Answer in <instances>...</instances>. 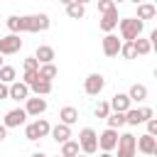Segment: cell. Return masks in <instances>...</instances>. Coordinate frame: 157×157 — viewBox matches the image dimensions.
I'll use <instances>...</instances> for the list:
<instances>
[{"instance_id": "cell-24", "label": "cell", "mask_w": 157, "mask_h": 157, "mask_svg": "<svg viewBox=\"0 0 157 157\" xmlns=\"http://www.w3.org/2000/svg\"><path fill=\"white\" fill-rule=\"evenodd\" d=\"M37 74H39V78H42V81H49V83H52V78H56V74H59V69H56L54 64H42Z\"/></svg>"}, {"instance_id": "cell-23", "label": "cell", "mask_w": 157, "mask_h": 157, "mask_svg": "<svg viewBox=\"0 0 157 157\" xmlns=\"http://www.w3.org/2000/svg\"><path fill=\"white\" fill-rule=\"evenodd\" d=\"M17 81V69L15 66H2L0 69V83H5V86H10V83H15Z\"/></svg>"}, {"instance_id": "cell-4", "label": "cell", "mask_w": 157, "mask_h": 157, "mask_svg": "<svg viewBox=\"0 0 157 157\" xmlns=\"http://www.w3.org/2000/svg\"><path fill=\"white\" fill-rule=\"evenodd\" d=\"M115 150H118V155H113V157H135V135H130V132H123V135H118V145H115Z\"/></svg>"}, {"instance_id": "cell-18", "label": "cell", "mask_w": 157, "mask_h": 157, "mask_svg": "<svg viewBox=\"0 0 157 157\" xmlns=\"http://www.w3.org/2000/svg\"><path fill=\"white\" fill-rule=\"evenodd\" d=\"M34 59L39 61V66H42V64H54V47H49V44H39L37 52H34Z\"/></svg>"}, {"instance_id": "cell-42", "label": "cell", "mask_w": 157, "mask_h": 157, "mask_svg": "<svg viewBox=\"0 0 157 157\" xmlns=\"http://www.w3.org/2000/svg\"><path fill=\"white\" fill-rule=\"evenodd\" d=\"M54 157H59V155H54Z\"/></svg>"}, {"instance_id": "cell-39", "label": "cell", "mask_w": 157, "mask_h": 157, "mask_svg": "<svg viewBox=\"0 0 157 157\" xmlns=\"http://www.w3.org/2000/svg\"><path fill=\"white\" fill-rule=\"evenodd\" d=\"M98 157H113V152H101Z\"/></svg>"}, {"instance_id": "cell-43", "label": "cell", "mask_w": 157, "mask_h": 157, "mask_svg": "<svg viewBox=\"0 0 157 157\" xmlns=\"http://www.w3.org/2000/svg\"><path fill=\"white\" fill-rule=\"evenodd\" d=\"M0 20H2V17H0Z\"/></svg>"}, {"instance_id": "cell-32", "label": "cell", "mask_w": 157, "mask_h": 157, "mask_svg": "<svg viewBox=\"0 0 157 157\" xmlns=\"http://www.w3.org/2000/svg\"><path fill=\"white\" fill-rule=\"evenodd\" d=\"M118 5L113 2V0H98V12L101 15H105V12H110V10H115Z\"/></svg>"}, {"instance_id": "cell-27", "label": "cell", "mask_w": 157, "mask_h": 157, "mask_svg": "<svg viewBox=\"0 0 157 157\" xmlns=\"http://www.w3.org/2000/svg\"><path fill=\"white\" fill-rule=\"evenodd\" d=\"M132 47H135V56H147V54L152 52L150 42H147V39H142V37H137V39L132 42Z\"/></svg>"}, {"instance_id": "cell-28", "label": "cell", "mask_w": 157, "mask_h": 157, "mask_svg": "<svg viewBox=\"0 0 157 157\" xmlns=\"http://www.w3.org/2000/svg\"><path fill=\"white\" fill-rule=\"evenodd\" d=\"M105 123H108L110 130H118V128L125 125V113H110V115L105 118Z\"/></svg>"}, {"instance_id": "cell-15", "label": "cell", "mask_w": 157, "mask_h": 157, "mask_svg": "<svg viewBox=\"0 0 157 157\" xmlns=\"http://www.w3.org/2000/svg\"><path fill=\"white\" fill-rule=\"evenodd\" d=\"M7 98L10 101H27L29 98V88L22 83V81H15V83H10V93H7Z\"/></svg>"}, {"instance_id": "cell-21", "label": "cell", "mask_w": 157, "mask_h": 157, "mask_svg": "<svg viewBox=\"0 0 157 157\" xmlns=\"http://www.w3.org/2000/svg\"><path fill=\"white\" fill-rule=\"evenodd\" d=\"M27 88H29V93H34V96H39V98H44V96L52 93V83H49V81H42V78L32 81Z\"/></svg>"}, {"instance_id": "cell-10", "label": "cell", "mask_w": 157, "mask_h": 157, "mask_svg": "<svg viewBox=\"0 0 157 157\" xmlns=\"http://www.w3.org/2000/svg\"><path fill=\"white\" fill-rule=\"evenodd\" d=\"M115 145H118V130L105 128V130L98 135V150H101V152H113Z\"/></svg>"}, {"instance_id": "cell-22", "label": "cell", "mask_w": 157, "mask_h": 157, "mask_svg": "<svg viewBox=\"0 0 157 157\" xmlns=\"http://www.w3.org/2000/svg\"><path fill=\"white\" fill-rule=\"evenodd\" d=\"M155 15H157V7H155L152 2H140V5H137V20H140V22L152 20Z\"/></svg>"}, {"instance_id": "cell-26", "label": "cell", "mask_w": 157, "mask_h": 157, "mask_svg": "<svg viewBox=\"0 0 157 157\" xmlns=\"http://www.w3.org/2000/svg\"><path fill=\"white\" fill-rule=\"evenodd\" d=\"M5 25H7L10 34H20V32H22V15H10V17L5 20Z\"/></svg>"}, {"instance_id": "cell-3", "label": "cell", "mask_w": 157, "mask_h": 157, "mask_svg": "<svg viewBox=\"0 0 157 157\" xmlns=\"http://www.w3.org/2000/svg\"><path fill=\"white\" fill-rule=\"evenodd\" d=\"M78 150L86 155V157H91V155H96L98 152V132L93 130V128H83L81 132H78Z\"/></svg>"}, {"instance_id": "cell-40", "label": "cell", "mask_w": 157, "mask_h": 157, "mask_svg": "<svg viewBox=\"0 0 157 157\" xmlns=\"http://www.w3.org/2000/svg\"><path fill=\"white\" fill-rule=\"evenodd\" d=\"M2 66H5V59H2V54H0V69H2Z\"/></svg>"}, {"instance_id": "cell-35", "label": "cell", "mask_w": 157, "mask_h": 157, "mask_svg": "<svg viewBox=\"0 0 157 157\" xmlns=\"http://www.w3.org/2000/svg\"><path fill=\"white\" fill-rule=\"evenodd\" d=\"M145 125H147V135L150 137H157V118H150Z\"/></svg>"}, {"instance_id": "cell-7", "label": "cell", "mask_w": 157, "mask_h": 157, "mask_svg": "<svg viewBox=\"0 0 157 157\" xmlns=\"http://www.w3.org/2000/svg\"><path fill=\"white\" fill-rule=\"evenodd\" d=\"M20 49H22V39H20V34H5V37H0V54H2V56L17 54Z\"/></svg>"}, {"instance_id": "cell-6", "label": "cell", "mask_w": 157, "mask_h": 157, "mask_svg": "<svg viewBox=\"0 0 157 157\" xmlns=\"http://www.w3.org/2000/svg\"><path fill=\"white\" fill-rule=\"evenodd\" d=\"M155 115V110L152 108H130L128 113H125V125H140V123H147L150 118Z\"/></svg>"}, {"instance_id": "cell-20", "label": "cell", "mask_w": 157, "mask_h": 157, "mask_svg": "<svg viewBox=\"0 0 157 157\" xmlns=\"http://www.w3.org/2000/svg\"><path fill=\"white\" fill-rule=\"evenodd\" d=\"M76 120H78V110H76L74 105H64V108L59 110V123H61V125H69V128H71Z\"/></svg>"}, {"instance_id": "cell-2", "label": "cell", "mask_w": 157, "mask_h": 157, "mask_svg": "<svg viewBox=\"0 0 157 157\" xmlns=\"http://www.w3.org/2000/svg\"><path fill=\"white\" fill-rule=\"evenodd\" d=\"M52 25L47 12H37V15H22V32H47Z\"/></svg>"}, {"instance_id": "cell-12", "label": "cell", "mask_w": 157, "mask_h": 157, "mask_svg": "<svg viewBox=\"0 0 157 157\" xmlns=\"http://www.w3.org/2000/svg\"><path fill=\"white\" fill-rule=\"evenodd\" d=\"M108 105H110V113H128V110L132 108L128 93H115V96L108 101Z\"/></svg>"}, {"instance_id": "cell-33", "label": "cell", "mask_w": 157, "mask_h": 157, "mask_svg": "<svg viewBox=\"0 0 157 157\" xmlns=\"http://www.w3.org/2000/svg\"><path fill=\"white\" fill-rule=\"evenodd\" d=\"M22 66H25V71H39V61H37L34 56H27V59L22 61Z\"/></svg>"}, {"instance_id": "cell-16", "label": "cell", "mask_w": 157, "mask_h": 157, "mask_svg": "<svg viewBox=\"0 0 157 157\" xmlns=\"http://www.w3.org/2000/svg\"><path fill=\"white\" fill-rule=\"evenodd\" d=\"M49 137H52L54 142H59V145H64V142H69V140H71V128H69V125H61V123H56V125L52 128V132H49Z\"/></svg>"}, {"instance_id": "cell-9", "label": "cell", "mask_w": 157, "mask_h": 157, "mask_svg": "<svg viewBox=\"0 0 157 157\" xmlns=\"http://www.w3.org/2000/svg\"><path fill=\"white\" fill-rule=\"evenodd\" d=\"M103 88H105V78H103V74H88V76H86V81H83V91H86L88 96H98Z\"/></svg>"}, {"instance_id": "cell-37", "label": "cell", "mask_w": 157, "mask_h": 157, "mask_svg": "<svg viewBox=\"0 0 157 157\" xmlns=\"http://www.w3.org/2000/svg\"><path fill=\"white\" fill-rule=\"evenodd\" d=\"M5 137H7V128H5V125H0V142H2Z\"/></svg>"}, {"instance_id": "cell-38", "label": "cell", "mask_w": 157, "mask_h": 157, "mask_svg": "<svg viewBox=\"0 0 157 157\" xmlns=\"http://www.w3.org/2000/svg\"><path fill=\"white\" fill-rule=\"evenodd\" d=\"M32 157H49V155H44L42 150H37V152H32Z\"/></svg>"}, {"instance_id": "cell-13", "label": "cell", "mask_w": 157, "mask_h": 157, "mask_svg": "<svg viewBox=\"0 0 157 157\" xmlns=\"http://www.w3.org/2000/svg\"><path fill=\"white\" fill-rule=\"evenodd\" d=\"M98 27H101L105 34H113V29L118 27V7H115V10H110V12H105V15L101 17Z\"/></svg>"}, {"instance_id": "cell-19", "label": "cell", "mask_w": 157, "mask_h": 157, "mask_svg": "<svg viewBox=\"0 0 157 157\" xmlns=\"http://www.w3.org/2000/svg\"><path fill=\"white\" fill-rule=\"evenodd\" d=\"M147 96H150V91H147V86H145V83H132V86H130V91H128L130 103H132V101H135V103H142V101H147Z\"/></svg>"}, {"instance_id": "cell-17", "label": "cell", "mask_w": 157, "mask_h": 157, "mask_svg": "<svg viewBox=\"0 0 157 157\" xmlns=\"http://www.w3.org/2000/svg\"><path fill=\"white\" fill-rule=\"evenodd\" d=\"M64 7H66V15L71 20H81L86 15V5L78 2V0H64Z\"/></svg>"}, {"instance_id": "cell-1", "label": "cell", "mask_w": 157, "mask_h": 157, "mask_svg": "<svg viewBox=\"0 0 157 157\" xmlns=\"http://www.w3.org/2000/svg\"><path fill=\"white\" fill-rule=\"evenodd\" d=\"M142 27H145V22H140L137 17H123V20H118L120 42H135L137 37H142Z\"/></svg>"}, {"instance_id": "cell-14", "label": "cell", "mask_w": 157, "mask_h": 157, "mask_svg": "<svg viewBox=\"0 0 157 157\" xmlns=\"http://www.w3.org/2000/svg\"><path fill=\"white\" fill-rule=\"evenodd\" d=\"M120 39H118V34H105L103 37V54L105 56H118V52H120Z\"/></svg>"}, {"instance_id": "cell-41", "label": "cell", "mask_w": 157, "mask_h": 157, "mask_svg": "<svg viewBox=\"0 0 157 157\" xmlns=\"http://www.w3.org/2000/svg\"><path fill=\"white\" fill-rule=\"evenodd\" d=\"M78 157H86V155H78Z\"/></svg>"}, {"instance_id": "cell-36", "label": "cell", "mask_w": 157, "mask_h": 157, "mask_svg": "<svg viewBox=\"0 0 157 157\" xmlns=\"http://www.w3.org/2000/svg\"><path fill=\"white\" fill-rule=\"evenodd\" d=\"M7 93H10V86L0 83V101H5V98H7Z\"/></svg>"}, {"instance_id": "cell-25", "label": "cell", "mask_w": 157, "mask_h": 157, "mask_svg": "<svg viewBox=\"0 0 157 157\" xmlns=\"http://www.w3.org/2000/svg\"><path fill=\"white\" fill-rule=\"evenodd\" d=\"M78 155H81V150H78V142H76V140H69V142L61 145L59 157H78Z\"/></svg>"}, {"instance_id": "cell-11", "label": "cell", "mask_w": 157, "mask_h": 157, "mask_svg": "<svg viewBox=\"0 0 157 157\" xmlns=\"http://www.w3.org/2000/svg\"><path fill=\"white\" fill-rule=\"evenodd\" d=\"M135 150H140V152L147 155V157H155V155H157V137H150L147 132L140 135V137L135 140Z\"/></svg>"}, {"instance_id": "cell-30", "label": "cell", "mask_w": 157, "mask_h": 157, "mask_svg": "<svg viewBox=\"0 0 157 157\" xmlns=\"http://www.w3.org/2000/svg\"><path fill=\"white\" fill-rule=\"evenodd\" d=\"M118 54H120L123 59H135V47H132V42H123Z\"/></svg>"}, {"instance_id": "cell-8", "label": "cell", "mask_w": 157, "mask_h": 157, "mask_svg": "<svg viewBox=\"0 0 157 157\" xmlns=\"http://www.w3.org/2000/svg\"><path fill=\"white\" fill-rule=\"evenodd\" d=\"M2 125H5L7 130H10V128L27 125V113H25V108H12V110H7L5 118H2Z\"/></svg>"}, {"instance_id": "cell-5", "label": "cell", "mask_w": 157, "mask_h": 157, "mask_svg": "<svg viewBox=\"0 0 157 157\" xmlns=\"http://www.w3.org/2000/svg\"><path fill=\"white\" fill-rule=\"evenodd\" d=\"M47 108H49L47 98L34 96V98H27V101H25V113H27V118H29V115H32V118H42V115L47 113Z\"/></svg>"}, {"instance_id": "cell-34", "label": "cell", "mask_w": 157, "mask_h": 157, "mask_svg": "<svg viewBox=\"0 0 157 157\" xmlns=\"http://www.w3.org/2000/svg\"><path fill=\"white\" fill-rule=\"evenodd\" d=\"M37 78H39V74H37V71H25V74H22V83H25V86H29V83H32V81H37Z\"/></svg>"}, {"instance_id": "cell-31", "label": "cell", "mask_w": 157, "mask_h": 157, "mask_svg": "<svg viewBox=\"0 0 157 157\" xmlns=\"http://www.w3.org/2000/svg\"><path fill=\"white\" fill-rule=\"evenodd\" d=\"M93 113H96V118H103V120H105V118L110 115V105H108V101H98V105H96Z\"/></svg>"}, {"instance_id": "cell-29", "label": "cell", "mask_w": 157, "mask_h": 157, "mask_svg": "<svg viewBox=\"0 0 157 157\" xmlns=\"http://www.w3.org/2000/svg\"><path fill=\"white\" fill-rule=\"evenodd\" d=\"M34 128H37L39 137H47V135L52 132V125H49V120H47V118H37V120H34Z\"/></svg>"}]
</instances>
